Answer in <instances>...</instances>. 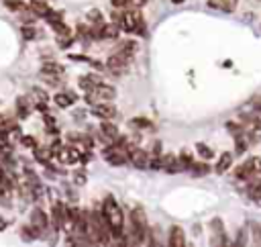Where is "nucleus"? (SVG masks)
Instances as JSON below:
<instances>
[{
  "instance_id": "1",
  "label": "nucleus",
  "mask_w": 261,
  "mask_h": 247,
  "mask_svg": "<svg viewBox=\"0 0 261 247\" xmlns=\"http://www.w3.org/2000/svg\"><path fill=\"white\" fill-rule=\"evenodd\" d=\"M102 212L112 231V239H124V214H122V208L116 204V200L110 194L102 202Z\"/></svg>"
},
{
  "instance_id": "2",
  "label": "nucleus",
  "mask_w": 261,
  "mask_h": 247,
  "mask_svg": "<svg viewBox=\"0 0 261 247\" xmlns=\"http://www.w3.org/2000/svg\"><path fill=\"white\" fill-rule=\"evenodd\" d=\"M130 61H133V55H128V53H124L120 47L106 59V69L110 71V73H114V76H122L124 71H126V67L130 65Z\"/></svg>"
},
{
  "instance_id": "3",
  "label": "nucleus",
  "mask_w": 261,
  "mask_h": 247,
  "mask_svg": "<svg viewBox=\"0 0 261 247\" xmlns=\"http://www.w3.org/2000/svg\"><path fill=\"white\" fill-rule=\"evenodd\" d=\"M143 18V14L139 12V8H124L122 10V22H120V27L124 29V31H133L135 33V29H137V24H139V20Z\"/></svg>"
},
{
  "instance_id": "4",
  "label": "nucleus",
  "mask_w": 261,
  "mask_h": 247,
  "mask_svg": "<svg viewBox=\"0 0 261 247\" xmlns=\"http://www.w3.org/2000/svg\"><path fill=\"white\" fill-rule=\"evenodd\" d=\"M92 114H94V116H98V118H102V120H110V118H114V116H116V108H114L112 104H108L106 100H102V102L94 104Z\"/></svg>"
},
{
  "instance_id": "5",
  "label": "nucleus",
  "mask_w": 261,
  "mask_h": 247,
  "mask_svg": "<svg viewBox=\"0 0 261 247\" xmlns=\"http://www.w3.org/2000/svg\"><path fill=\"white\" fill-rule=\"evenodd\" d=\"M100 137L106 141V145H110V143H114V141L120 137V131H118V127H114L110 120H102V122H100Z\"/></svg>"
},
{
  "instance_id": "6",
  "label": "nucleus",
  "mask_w": 261,
  "mask_h": 247,
  "mask_svg": "<svg viewBox=\"0 0 261 247\" xmlns=\"http://www.w3.org/2000/svg\"><path fill=\"white\" fill-rule=\"evenodd\" d=\"M128 159L137 167H147L149 165V153L145 149H141V147H130L128 149Z\"/></svg>"
},
{
  "instance_id": "7",
  "label": "nucleus",
  "mask_w": 261,
  "mask_h": 247,
  "mask_svg": "<svg viewBox=\"0 0 261 247\" xmlns=\"http://www.w3.org/2000/svg\"><path fill=\"white\" fill-rule=\"evenodd\" d=\"M65 210H67L65 204H61V202H55V204H53V210H51V225H53L55 231H61V229H63Z\"/></svg>"
},
{
  "instance_id": "8",
  "label": "nucleus",
  "mask_w": 261,
  "mask_h": 247,
  "mask_svg": "<svg viewBox=\"0 0 261 247\" xmlns=\"http://www.w3.org/2000/svg\"><path fill=\"white\" fill-rule=\"evenodd\" d=\"M167 243L171 245V247H184L186 245V233H184V229L181 227H171L169 229V235H167Z\"/></svg>"
},
{
  "instance_id": "9",
  "label": "nucleus",
  "mask_w": 261,
  "mask_h": 247,
  "mask_svg": "<svg viewBox=\"0 0 261 247\" xmlns=\"http://www.w3.org/2000/svg\"><path fill=\"white\" fill-rule=\"evenodd\" d=\"M31 225L43 233V231L47 229V225H49V218H47V214H45L41 208H35V210L31 212Z\"/></svg>"
},
{
  "instance_id": "10",
  "label": "nucleus",
  "mask_w": 261,
  "mask_h": 247,
  "mask_svg": "<svg viewBox=\"0 0 261 247\" xmlns=\"http://www.w3.org/2000/svg\"><path fill=\"white\" fill-rule=\"evenodd\" d=\"M92 92H94V94H96L100 100H106V102H110V100L116 96V90H114L110 84H102V82H100V84H98V86H96Z\"/></svg>"
},
{
  "instance_id": "11",
  "label": "nucleus",
  "mask_w": 261,
  "mask_h": 247,
  "mask_svg": "<svg viewBox=\"0 0 261 247\" xmlns=\"http://www.w3.org/2000/svg\"><path fill=\"white\" fill-rule=\"evenodd\" d=\"M234 176L239 178V180H251L253 176H257L255 174V169H253V163H251V159H247V161H243L237 169H234Z\"/></svg>"
},
{
  "instance_id": "12",
  "label": "nucleus",
  "mask_w": 261,
  "mask_h": 247,
  "mask_svg": "<svg viewBox=\"0 0 261 247\" xmlns=\"http://www.w3.org/2000/svg\"><path fill=\"white\" fill-rule=\"evenodd\" d=\"M29 8H31V12H35V16H47L49 12H51V8L43 2V0H31V4H29Z\"/></svg>"
},
{
  "instance_id": "13",
  "label": "nucleus",
  "mask_w": 261,
  "mask_h": 247,
  "mask_svg": "<svg viewBox=\"0 0 261 247\" xmlns=\"http://www.w3.org/2000/svg\"><path fill=\"white\" fill-rule=\"evenodd\" d=\"M73 102H75V94L73 92H59V94H55V104L61 106V108H67Z\"/></svg>"
},
{
  "instance_id": "14",
  "label": "nucleus",
  "mask_w": 261,
  "mask_h": 247,
  "mask_svg": "<svg viewBox=\"0 0 261 247\" xmlns=\"http://www.w3.org/2000/svg\"><path fill=\"white\" fill-rule=\"evenodd\" d=\"M230 163H232V153L224 151V153L220 155V159L216 161V165H214V171H216V174H224V171L230 167Z\"/></svg>"
},
{
  "instance_id": "15",
  "label": "nucleus",
  "mask_w": 261,
  "mask_h": 247,
  "mask_svg": "<svg viewBox=\"0 0 261 247\" xmlns=\"http://www.w3.org/2000/svg\"><path fill=\"white\" fill-rule=\"evenodd\" d=\"M63 73V67L59 63H53V61H45L41 65V76H61Z\"/></svg>"
},
{
  "instance_id": "16",
  "label": "nucleus",
  "mask_w": 261,
  "mask_h": 247,
  "mask_svg": "<svg viewBox=\"0 0 261 247\" xmlns=\"http://www.w3.org/2000/svg\"><path fill=\"white\" fill-rule=\"evenodd\" d=\"M208 4L214 6V8H220V10H224V12H232V10L237 8L239 0H208Z\"/></svg>"
},
{
  "instance_id": "17",
  "label": "nucleus",
  "mask_w": 261,
  "mask_h": 247,
  "mask_svg": "<svg viewBox=\"0 0 261 247\" xmlns=\"http://www.w3.org/2000/svg\"><path fill=\"white\" fill-rule=\"evenodd\" d=\"M77 84H80V88H82V90H86V92H92V90H94V88L100 84V80H98L96 76H82Z\"/></svg>"
},
{
  "instance_id": "18",
  "label": "nucleus",
  "mask_w": 261,
  "mask_h": 247,
  "mask_svg": "<svg viewBox=\"0 0 261 247\" xmlns=\"http://www.w3.org/2000/svg\"><path fill=\"white\" fill-rule=\"evenodd\" d=\"M120 33V24L110 22V24H102V39H116Z\"/></svg>"
},
{
  "instance_id": "19",
  "label": "nucleus",
  "mask_w": 261,
  "mask_h": 247,
  "mask_svg": "<svg viewBox=\"0 0 261 247\" xmlns=\"http://www.w3.org/2000/svg\"><path fill=\"white\" fill-rule=\"evenodd\" d=\"M251 186H249V196L255 200H261V180H257V176L251 178Z\"/></svg>"
},
{
  "instance_id": "20",
  "label": "nucleus",
  "mask_w": 261,
  "mask_h": 247,
  "mask_svg": "<svg viewBox=\"0 0 261 247\" xmlns=\"http://www.w3.org/2000/svg\"><path fill=\"white\" fill-rule=\"evenodd\" d=\"M208 163L206 161H194L192 163V174L196 176V178H200V176H204V174H208Z\"/></svg>"
},
{
  "instance_id": "21",
  "label": "nucleus",
  "mask_w": 261,
  "mask_h": 247,
  "mask_svg": "<svg viewBox=\"0 0 261 247\" xmlns=\"http://www.w3.org/2000/svg\"><path fill=\"white\" fill-rule=\"evenodd\" d=\"M16 114H18V118H27L29 116V102L24 98L16 100Z\"/></svg>"
},
{
  "instance_id": "22",
  "label": "nucleus",
  "mask_w": 261,
  "mask_h": 247,
  "mask_svg": "<svg viewBox=\"0 0 261 247\" xmlns=\"http://www.w3.org/2000/svg\"><path fill=\"white\" fill-rule=\"evenodd\" d=\"M4 4H6L10 10H14V12H22V10H27V8H29L22 0H4Z\"/></svg>"
},
{
  "instance_id": "23",
  "label": "nucleus",
  "mask_w": 261,
  "mask_h": 247,
  "mask_svg": "<svg viewBox=\"0 0 261 247\" xmlns=\"http://www.w3.org/2000/svg\"><path fill=\"white\" fill-rule=\"evenodd\" d=\"M37 35H39V31H37L33 24H24V27H22V37H24L27 41H33Z\"/></svg>"
},
{
  "instance_id": "24",
  "label": "nucleus",
  "mask_w": 261,
  "mask_h": 247,
  "mask_svg": "<svg viewBox=\"0 0 261 247\" xmlns=\"http://www.w3.org/2000/svg\"><path fill=\"white\" fill-rule=\"evenodd\" d=\"M130 127H135V129H147V127H151V120H147V118H133L130 120Z\"/></svg>"
},
{
  "instance_id": "25",
  "label": "nucleus",
  "mask_w": 261,
  "mask_h": 247,
  "mask_svg": "<svg viewBox=\"0 0 261 247\" xmlns=\"http://www.w3.org/2000/svg\"><path fill=\"white\" fill-rule=\"evenodd\" d=\"M196 149H198V153H200L202 157H206V159H210V157L214 155V153H212V149H210V147H206V145H202V143H198V145H196Z\"/></svg>"
},
{
  "instance_id": "26",
  "label": "nucleus",
  "mask_w": 261,
  "mask_h": 247,
  "mask_svg": "<svg viewBox=\"0 0 261 247\" xmlns=\"http://www.w3.org/2000/svg\"><path fill=\"white\" fill-rule=\"evenodd\" d=\"M88 20H90V22H102L100 10H90V12H88Z\"/></svg>"
},
{
  "instance_id": "27",
  "label": "nucleus",
  "mask_w": 261,
  "mask_h": 247,
  "mask_svg": "<svg viewBox=\"0 0 261 247\" xmlns=\"http://www.w3.org/2000/svg\"><path fill=\"white\" fill-rule=\"evenodd\" d=\"M20 143H22L24 147L35 149V139H33V137H29V135H27V137H20Z\"/></svg>"
},
{
  "instance_id": "28",
  "label": "nucleus",
  "mask_w": 261,
  "mask_h": 247,
  "mask_svg": "<svg viewBox=\"0 0 261 247\" xmlns=\"http://www.w3.org/2000/svg\"><path fill=\"white\" fill-rule=\"evenodd\" d=\"M110 2H112L114 8H126L130 4V0H110Z\"/></svg>"
},
{
  "instance_id": "29",
  "label": "nucleus",
  "mask_w": 261,
  "mask_h": 247,
  "mask_svg": "<svg viewBox=\"0 0 261 247\" xmlns=\"http://www.w3.org/2000/svg\"><path fill=\"white\" fill-rule=\"evenodd\" d=\"M73 180H75V184H86V174L84 171H75Z\"/></svg>"
},
{
  "instance_id": "30",
  "label": "nucleus",
  "mask_w": 261,
  "mask_h": 247,
  "mask_svg": "<svg viewBox=\"0 0 261 247\" xmlns=\"http://www.w3.org/2000/svg\"><path fill=\"white\" fill-rule=\"evenodd\" d=\"M255 241H257V243H261V223H259V225H255Z\"/></svg>"
},
{
  "instance_id": "31",
  "label": "nucleus",
  "mask_w": 261,
  "mask_h": 247,
  "mask_svg": "<svg viewBox=\"0 0 261 247\" xmlns=\"http://www.w3.org/2000/svg\"><path fill=\"white\" fill-rule=\"evenodd\" d=\"M130 4H133L135 8H143V6L147 4V0H130Z\"/></svg>"
},
{
  "instance_id": "32",
  "label": "nucleus",
  "mask_w": 261,
  "mask_h": 247,
  "mask_svg": "<svg viewBox=\"0 0 261 247\" xmlns=\"http://www.w3.org/2000/svg\"><path fill=\"white\" fill-rule=\"evenodd\" d=\"M171 2H173V4H181L184 0H171Z\"/></svg>"
},
{
  "instance_id": "33",
  "label": "nucleus",
  "mask_w": 261,
  "mask_h": 247,
  "mask_svg": "<svg viewBox=\"0 0 261 247\" xmlns=\"http://www.w3.org/2000/svg\"><path fill=\"white\" fill-rule=\"evenodd\" d=\"M2 229H4V220H0V231H2Z\"/></svg>"
}]
</instances>
